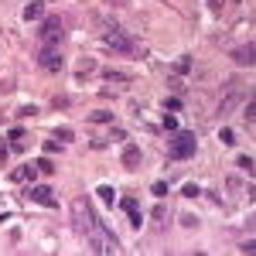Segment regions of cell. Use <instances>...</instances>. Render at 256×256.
<instances>
[{"mask_svg":"<svg viewBox=\"0 0 256 256\" xmlns=\"http://www.w3.org/2000/svg\"><path fill=\"white\" fill-rule=\"evenodd\" d=\"M34 164H38V171H41V174H52V171H55V164H52L48 157H41V161H34Z\"/></svg>","mask_w":256,"mask_h":256,"instance_id":"16","label":"cell"},{"mask_svg":"<svg viewBox=\"0 0 256 256\" xmlns=\"http://www.w3.org/2000/svg\"><path fill=\"white\" fill-rule=\"evenodd\" d=\"M103 41H106L113 52H120V55H133V48H137V45H133V38H127L116 24H110V31L103 34Z\"/></svg>","mask_w":256,"mask_h":256,"instance_id":"2","label":"cell"},{"mask_svg":"<svg viewBox=\"0 0 256 256\" xmlns=\"http://www.w3.org/2000/svg\"><path fill=\"white\" fill-rule=\"evenodd\" d=\"M150 192L157 195V198H164V195H168V185H164V181H157V185H154V188H150Z\"/></svg>","mask_w":256,"mask_h":256,"instance_id":"23","label":"cell"},{"mask_svg":"<svg viewBox=\"0 0 256 256\" xmlns=\"http://www.w3.org/2000/svg\"><path fill=\"white\" fill-rule=\"evenodd\" d=\"M239 103H243V92H236V89H232V92H226V96L219 99V116H229Z\"/></svg>","mask_w":256,"mask_h":256,"instance_id":"6","label":"cell"},{"mask_svg":"<svg viewBox=\"0 0 256 256\" xmlns=\"http://www.w3.org/2000/svg\"><path fill=\"white\" fill-rule=\"evenodd\" d=\"M28 198H31V201H38V205H45V208H55V201H58V198H55V192H52L48 185L31 188V192H28Z\"/></svg>","mask_w":256,"mask_h":256,"instance_id":"5","label":"cell"},{"mask_svg":"<svg viewBox=\"0 0 256 256\" xmlns=\"http://www.w3.org/2000/svg\"><path fill=\"white\" fill-rule=\"evenodd\" d=\"M34 178H38V168H31V164H24V168L10 171V181H34Z\"/></svg>","mask_w":256,"mask_h":256,"instance_id":"10","label":"cell"},{"mask_svg":"<svg viewBox=\"0 0 256 256\" xmlns=\"http://www.w3.org/2000/svg\"><path fill=\"white\" fill-rule=\"evenodd\" d=\"M253 110H256V103L250 99V103H246V113H243V116H246V123H253Z\"/></svg>","mask_w":256,"mask_h":256,"instance_id":"24","label":"cell"},{"mask_svg":"<svg viewBox=\"0 0 256 256\" xmlns=\"http://www.w3.org/2000/svg\"><path fill=\"white\" fill-rule=\"evenodd\" d=\"M62 55H58V48L55 45H45L41 52H38V65L45 68V72H62Z\"/></svg>","mask_w":256,"mask_h":256,"instance_id":"4","label":"cell"},{"mask_svg":"<svg viewBox=\"0 0 256 256\" xmlns=\"http://www.w3.org/2000/svg\"><path fill=\"white\" fill-rule=\"evenodd\" d=\"M123 168H127V171H137V168H140V150H137L133 143L123 147Z\"/></svg>","mask_w":256,"mask_h":256,"instance_id":"8","label":"cell"},{"mask_svg":"<svg viewBox=\"0 0 256 256\" xmlns=\"http://www.w3.org/2000/svg\"><path fill=\"white\" fill-rule=\"evenodd\" d=\"M41 17H45V0H28L24 21H41Z\"/></svg>","mask_w":256,"mask_h":256,"instance_id":"7","label":"cell"},{"mask_svg":"<svg viewBox=\"0 0 256 256\" xmlns=\"http://www.w3.org/2000/svg\"><path fill=\"white\" fill-rule=\"evenodd\" d=\"M161 123H164V130H178V120H174V113H168Z\"/></svg>","mask_w":256,"mask_h":256,"instance_id":"20","label":"cell"},{"mask_svg":"<svg viewBox=\"0 0 256 256\" xmlns=\"http://www.w3.org/2000/svg\"><path fill=\"white\" fill-rule=\"evenodd\" d=\"M219 137H222V143H229V147H232V143H236V133H232V130H222V133H219Z\"/></svg>","mask_w":256,"mask_h":256,"instance_id":"22","label":"cell"},{"mask_svg":"<svg viewBox=\"0 0 256 256\" xmlns=\"http://www.w3.org/2000/svg\"><path fill=\"white\" fill-rule=\"evenodd\" d=\"M185 198H198V195H201V188H198V185H192V181H188V185H185Z\"/></svg>","mask_w":256,"mask_h":256,"instance_id":"19","label":"cell"},{"mask_svg":"<svg viewBox=\"0 0 256 256\" xmlns=\"http://www.w3.org/2000/svg\"><path fill=\"white\" fill-rule=\"evenodd\" d=\"M253 41H250V45H246V48H236V52H232V62L236 65H246V68H250V65H253Z\"/></svg>","mask_w":256,"mask_h":256,"instance_id":"9","label":"cell"},{"mask_svg":"<svg viewBox=\"0 0 256 256\" xmlns=\"http://www.w3.org/2000/svg\"><path fill=\"white\" fill-rule=\"evenodd\" d=\"M55 137H58V140H65V143H68V140H72V130H68V127H58V130H55Z\"/></svg>","mask_w":256,"mask_h":256,"instance_id":"21","label":"cell"},{"mask_svg":"<svg viewBox=\"0 0 256 256\" xmlns=\"http://www.w3.org/2000/svg\"><path fill=\"white\" fill-rule=\"evenodd\" d=\"M0 161H7V143H0Z\"/></svg>","mask_w":256,"mask_h":256,"instance_id":"26","label":"cell"},{"mask_svg":"<svg viewBox=\"0 0 256 256\" xmlns=\"http://www.w3.org/2000/svg\"><path fill=\"white\" fill-rule=\"evenodd\" d=\"M96 192H99V198H103L106 205H113V201H116V188H113V185H99Z\"/></svg>","mask_w":256,"mask_h":256,"instance_id":"11","label":"cell"},{"mask_svg":"<svg viewBox=\"0 0 256 256\" xmlns=\"http://www.w3.org/2000/svg\"><path fill=\"white\" fill-rule=\"evenodd\" d=\"M89 120L92 123H113V110H96V113H89Z\"/></svg>","mask_w":256,"mask_h":256,"instance_id":"12","label":"cell"},{"mask_svg":"<svg viewBox=\"0 0 256 256\" xmlns=\"http://www.w3.org/2000/svg\"><path fill=\"white\" fill-rule=\"evenodd\" d=\"M10 147H14V150L24 147V133H21V130H10Z\"/></svg>","mask_w":256,"mask_h":256,"instance_id":"13","label":"cell"},{"mask_svg":"<svg viewBox=\"0 0 256 256\" xmlns=\"http://www.w3.org/2000/svg\"><path fill=\"white\" fill-rule=\"evenodd\" d=\"M123 208H127V215H137V212H140V205H137V198H123Z\"/></svg>","mask_w":256,"mask_h":256,"instance_id":"14","label":"cell"},{"mask_svg":"<svg viewBox=\"0 0 256 256\" xmlns=\"http://www.w3.org/2000/svg\"><path fill=\"white\" fill-rule=\"evenodd\" d=\"M222 3H226V0H208V7H212V10H222Z\"/></svg>","mask_w":256,"mask_h":256,"instance_id":"25","label":"cell"},{"mask_svg":"<svg viewBox=\"0 0 256 256\" xmlns=\"http://www.w3.org/2000/svg\"><path fill=\"white\" fill-rule=\"evenodd\" d=\"M38 38L45 41V45H58L65 38V28L58 17H41V28H38Z\"/></svg>","mask_w":256,"mask_h":256,"instance_id":"3","label":"cell"},{"mask_svg":"<svg viewBox=\"0 0 256 256\" xmlns=\"http://www.w3.org/2000/svg\"><path fill=\"white\" fill-rule=\"evenodd\" d=\"M236 164H239V168H243L246 174H253V157H250V154H243V157H239Z\"/></svg>","mask_w":256,"mask_h":256,"instance_id":"17","label":"cell"},{"mask_svg":"<svg viewBox=\"0 0 256 256\" xmlns=\"http://www.w3.org/2000/svg\"><path fill=\"white\" fill-rule=\"evenodd\" d=\"M164 110H168V113H178V110H181V99H178V96L164 99Z\"/></svg>","mask_w":256,"mask_h":256,"instance_id":"15","label":"cell"},{"mask_svg":"<svg viewBox=\"0 0 256 256\" xmlns=\"http://www.w3.org/2000/svg\"><path fill=\"white\" fill-rule=\"evenodd\" d=\"M106 82H116V85H123V82H130L123 72H106Z\"/></svg>","mask_w":256,"mask_h":256,"instance_id":"18","label":"cell"},{"mask_svg":"<svg viewBox=\"0 0 256 256\" xmlns=\"http://www.w3.org/2000/svg\"><path fill=\"white\" fill-rule=\"evenodd\" d=\"M195 150H198V143H195L192 130H174V137L168 140V154L174 161H188V157H195Z\"/></svg>","mask_w":256,"mask_h":256,"instance_id":"1","label":"cell"}]
</instances>
